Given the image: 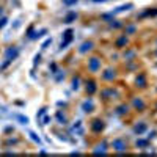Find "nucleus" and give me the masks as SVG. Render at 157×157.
<instances>
[{"label": "nucleus", "instance_id": "obj_1", "mask_svg": "<svg viewBox=\"0 0 157 157\" xmlns=\"http://www.w3.org/2000/svg\"><path fill=\"white\" fill-rule=\"evenodd\" d=\"M101 68H102V61H101L99 57H91V58L88 60V71H90V72L96 74V72L101 71Z\"/></svg>", "mask_w": 157, "mask_h": 157}, {"label": "nucleus", "instance_id": "obj_2", "mask_svg": "<svg viewBox=\"0 0 157 157\" xmlns=\"http://www.w3.org/2000/svg\"><path fill=\"white\" fill-rule=\"evenodd\" d=\"M110 146H112L113 151H116V152H126V151H127V141H126L124 138H115V140L112 141Z\"/></svg>", "mask_w": 157, "mask_h": 157}, {"label": "nucleus", "instance_id": "obj_3", "mask_svg": "<svg viewBox=\"0 0 157 157\" xmlns=\"http://www.w3.org/2000/svg\"><path fill=\"white\" fill-rule=\"evenodd\" d=\"M72 33H74V30L72 29H68L66 32L63 33V41H61V44H60V50H63V49H66L71 43H72V39H74V36H72Z\"/></svg>", "mask_w": 157, "mask_h": 157}, {"label": "nucleus", "instance_id": "obj_4", "mask_svg": "<svg viewBox=\"0 0 157 157\" xmlns=\"http://www.w3.org/2000/svg\"><path fill=\"white\" fill-rule=\"evenodd\" d=\"M118 96H120V93H118L116 90H113L112 86L110 88H105V90H102L101 91V98L104 101H110V99H116Z\"/></svg>", "mask_w": 157, "mask_h": 157}, {"label": "nucleus", "instance_id": "obj_5", "mask_svg": "<svg viewBox=\"0 0 157 157\" xmlns=\"http://www.w3.org/2000/svg\"><path fill=\"white\" fill-rule=\"evenodd\" d=\"M17 57H19V49H17V47L11 46V47H8V49L5 50V61L11 63L13 60H16Z\"/></svg>", "mask_w": 157, "mask_h": 157}, {"label": "nucleus", "instance_id": "obj_6", "mask_svg": "<svg viewBox=\"0 0 157 157\" xmlns=\"http://www.w3.org/2000/svg\"><path fill=\"white\" fill-rule=\"evenodd\" d=\"M90 127H91V130H93L94 134H101L104 130V127H105V123H104V120H101V118H96V120L91 121Z\"/></svg>", "mask_w": 157, "mask_h": 157}, {"label": "nucleus", "instance_id": "obj_7", "mask_svg": "<svg viewBox=\"0 0 157 157\" xmlns=\"http://www.w3.org/2000/svg\"><path fill=\"white\" fill-rule=\"evenodd\" d=\"M130 104H132L134 110H137V112H145V109H146V102L141 98H134Z\"/></svg>", "mask_w": 157, "mask_h": 157}, {"label": "nucleus", "instance_id": "obj_8", "mask_svg": "<svg viewBox=\"0 0 157 157\" xmlns=\"http://www.w3.org/2000/svg\"><path fill=\"white\" fill-rule=\"evenodd\" d=\"M116 78V69L113 68H107L105 71L102 72V80H105V82H113Z\"/></svg>", "mask_w": 157, "mask_h": 157}, {"label": "nucleus", "instance_id": "obj_9", "mask_svg": "<svg viewBox=\"0 0 157 157\" xmlns=\"http://www.w3.org/2000/svg\"><path fill=\"white\" fill-rule=\"evenodd\" d=\"M94 49V43L93 41H91V39H90V41H83L80 46H78V54H88V52L90 50H93Z\"/></svg>", "mask_w": 157, "mask_h": 157}, {"label": "nucleus", "instance_id": "obj_10", "mask_svg": "<svg viewBox=\"0 0 157 157\" xmlns=\"http://www.w3.org/2000/svg\"><path fill=\"white\" fill-rule=\"evenodd\" d=\"M148 85V78H146V74L140 72L137 77H135V86L137 88H146Z\"/></svg>", "mask_w": 157, "mask_h": 157}, {"label": "nucleus", "instance_id": "obj_11", "mask_svg": "<svg viewBox=\"0 0 157 157\" xmlns=\"http://www.w3.org/2000/svg\"><path fill=\"white\" fill-rule=\"evenodd\" d=\"M134 134H137V135H143L148 130V124L145 123V121H140V123H137L135 126H134Z\"/></svg>", "mask_w": 157, "mask_h": 157}, {"label": "nucleus", "instance_id": "obj_12", "mask_svg": "<svg viewBox=\"0 0 157 157\" xmlns=\"http://www.w3.org/2000/svg\"><path fill=\"white\" fill-rule=\"evenodd\" d=\"M85 90H86L88 96H93L96 91H98V85H96V82H94V80H86V83H85Z\"/></svg>", "mask_w": 157, "mask_h": 157}, {"label": "nucleus", "instance_id": "obj_13", "mask_svg": "<svg viewBox=\"0 0 157 157\" xmlns=\"http://www.w3.org/2000/svg\"><path fill=\"white\" fill-rule=\"evenodd\" d=\"M93 110H94V102H93V99H86V101L82 102V112H83V113H91Z\"/></svg>", "mask_w": 157, "mask_h": 157}, {"label": "nucleus", "instance_id": "obj_14", "mask_svg": "<svg viewBox=\"0 0 157 157\" xmlns=\"http://www.w3.org/2000/svg\"><path fill=\"white\" fill-rule=\"evenodd\" d=\"M127 44H129V38H127V35H121V36L115 41V46H116L118 49H124Z\"/></svg>", "mask_w": 157, "mask_h": 157}, {"label": "nucleus", "instance_id": "obj_15", "mask_svg": "<svg viewBox=\"0 0 157 157\" xmlns=\"http://www.w3.org/2000/svg\"><path fill=\"white\" fill-rule=\"evenodd\" d=\"M135 57H137V50H134V49H127L124 54H123V58L126 61H134Z\"/></svg>", "mask_w": 157, "mask_h": 157}, {"label": "nucleus", "instance_id": "obj_16", "mask_svg": "<svg viewBox=\"0 0 157 157\" xmlns=\"http://www.w3.org/2000/svg\"><path fill=\"white\" fill-rule=\"evenodd\" d=\"M130 8H134V3H126V5H121V6H118L116 10H113L110 14L112 16H115V14H118V13H123V11H127V10H130Z\"/></svg>", "mask_w": 157, "mask_h": 157}, {"label": "nucleus", "instance_id": "obj_17", "mask_svg": "<svg viewBox=\"0 0 157 157\" xmlns=\"http://www.w3.org/2000/svg\"><path fill=\"white\" fill-rule=\"evenodd\" d=\"M129 112V105H126V104H121V105H118L116 110H115V115L116 116H123Z\"/></svg>", "mask_w": 157, "mask_h": 157}, {"label": "nucleus", "instance_id": "obj_18", "mask_svg": "<svg viewBox=\"0 0 157 157\" xmlns=\"http://www.w3.org/2000/svg\"><path fill=\"white\" fill-rule=\"evenodd\" d=\"M135 146H137V148H141V149H143V148H148V146H149V140H148V138H138V140L135 141Z\"/></svg>", "mask_w": 157, "mask_h": 157}, {"label": "nucleus", "instance_id": "obj_19", "mask_svg": "<svg viewBox=\"0 0 157 157\" xmlns=\"http://www.w3.org/2000/svg\"><path fill=\"white\" fill-rule=\"evenodd\" d=\"M75 19H77V13H75V11H69L63 21H64V24H71V22L75 21Z\"/></svg>", "mask_w": 157, "mask_h": 157}, {"label": "nucleus", "instance_id": "obj_20", "mask_svg": "<svg viewBox=\"0 0 157 157\" xmlns=\"http://www.w3.org/2000/svg\"><path fill=\"white\" fill-rule=\"evenodd\" d=\"M137 33V25H126V29H124V35H135Z\"/></svg>", "mask_w": 157, "mask_h": 157}, {"label": "nucleus", "instance_id": "obj_21", "mask_svg": "<svg viewBox=\"0 0 157 157\" xmlns=\"http://www.w3.org/2000/svg\"><path fill=\"white\" fill-rule=\"evenodd\" d=\"M55 116H57V120H58V121H60L61 124H66V123H68V118H66V115H64V113H63L61 110H58Z\"/></svg>", "mask_w": 157, "mask_h": 157}, {"label": "nucleus", "instance_id": "obj_22", "mask_svg": "<svg viewBox=\"0 0 157 157\" xmlns=\"http://www.w3.org/2000/svg\"><path fill=\"white\" fill-rule=\"evenodd\" d=\"M98 148H101V149H94V154H105L107 152V141H102L101 145H98Z\"/></svg>", "mask_w": 157, "mask_h": 157}, {"label": "nucleus", "instance_id": "obj_23", "mask_svg": "<svg viewBox=\"0 0 157 157\" xmlns=\"http://www.w3.org/2000/svg\"><path fill=\"white\" fill-rule=\"evenodd\" d=\"M148 16H157V8H152V10H148V11H145V13H141L140 14V17H148Z\"/></svg>", "mask_w": 157, "mask_h": 157}, {"label": "nucleus", "instance_id": "obj_24", "mask_svg": "<svg viewBox=\"0 0 157 157\" xmlns=\"http://www.w3.org/2000/svg\"><path fill=\"white\" fill-rule=\"evenodd\" d=\"M72 132H75V134H83V129H82V123L80 121H77L74 126H72Z\"/></svg>", "mask_w": 157, "mask_h": 157}, {"label": "nucleus", "instance_id": "obj_25", "mask_svg": "<svg viewBox=\"0 0 157 157\" xmlns=\"http://www.w3.org/2000/svg\"><path fill=\"white\" fill-rule=\"evenodd\" d=\"M78 86H80V77H74L72 78V90H78Z\"/></svg>", "mask_w": 157, "mask_h": 157}, {"label": "nucleus", "instance_id": "obj_26", "mask_svg": "<svg viewBox=\"0 0 157 157\" xmlns=\"http://www.w3.org/2000/svg\"><path fill=\"white\" fill-rule=\"evenodd\" d=\"M109 22H110V27H112V29H121V27H123V24H121L120 21H113V19H112V21H109Z\"/></svg>", "mask_w": 157, "mask_h": 157}, {"label": "nucleus", "instance_id": "obj_27", "mask_svg": "<svg viewBox=\"0 0 157 157\" xmlns=\"http://www.w3.org/2000/svg\"><path fill=\"white\" fill-rule=\"evenodd\" d=\"M6 24H8V17L6 16H2V17H0V30H2Z\"/></svg>", "mask_w": 157, "mask_h": 157}, {"label": "nucleus", "instance_id": "obj_28", "mask_svg": "<svg viewBox=\"0 0 157 157\" xmlns=\"http://www.w3.org/2000/svg\"><path fill=\"white\" fill-rule=\"evenodd\" d=\"M33 30H35V27H33V25H30V27H29V30H27V36L32 39V36H33Z\"/></svg>", "mask_w": 157, "mask_h": 157}, {"label": "nucleus", "instance_id": "obj_29", "mask_svg": "<svg viewBox=\"0 0 157 157\" xmlns=\"http://www.w3.org/2000/svg\"><path fill=\"white\" fill-rule=\"evenodd\" d=\"M30 137H32V140H33V141H36V143H41V140H39V137H36V134L30 132Z\"/></svg>", "mask_w": 157, "mask_h": 157}, {"label": "nucleus", "instance_id": "obj_30", "mask_svg": "<svg viewBox=\"0 0 157 157\" xmlns=\"http://www.w3.org/2000/svg\"><path fill=\"white\" fill-rule=\"evenodd\" d=\"M52 43V38H47L46 41H44V44H43V49H47V46Z\"/></svg>", "mask_w": 157, "mask_h": 157}, {"label": "nucleus", "instance_id": "obj_31", "mask_svg": "<svg viewBox=\"0 0 157 157\" xmlns=\"http://www.w3.org/2000/svg\"><path fill=\"white\" fill-rule=\"evenodd\" d=\"M49 68H50V71H52V74H55V72H57V64H55V63H52V64H50V66H49Z\"/></svg>", "mask_w": 157, "mask_h": 157}, {"label": "nucleus", "instance_id": "obj_32", "mask_svg": "<svg viewBox=\"0 0 157 157\" xmlns=\"http://www.w3.org/2000/svg\"><path fill=\"white\" fill-rule=\"evenodd\" d=\"M66 5H72V3H77V0H63Z\"/></svg>", "mask_w": 157, "mask_h": 157}, {"label": "nucleus", "instance_id": "obj_33", "mask_svg": "<svg viewBox=\"0 0 157 157\" xmlns=\"http://www.w3.org/2000/svg\"><path fill=\"white\" fill-rule=\"evenodd\" d=\"M52 120L50 116H44V120H43V124H49V121Z\"/></svg>", "mask_w": 157, "mask_h": 157}, {"label": "nucleus", "instance_id": "obj_34", "mask_svg": "<svg viewBox=\"0 0 157 157\" xmlns=\"http://www.w3.org/2000/svg\"><path fill=\"white\" fill-rule=\"evenodd\" d=\"M43 115H46V109H41V112L38 113V116H36V118H41Z\"/></svg>", "mask_w": 157, "mask_h": 157}, {"label": "nucleus", "instance_id": "obj_35", "mask_svg": "<svg viewBox=\"0 0 157 157\" xmlns=\"http://www.w3.org/2000/svg\"><path fill=\"white\" fill-rule=\"evenodd\" d=\"M91 2H94V3H104V2H109V0H91Z\"/></svg>", "mask_w": 157, "mask_h": 157}, {"label": "nucleus", "instance_id": "obj_36", "mask_svg": "<svg viewBox=\"0 0 157 157\" xmlns=\"http://www.w3.org/2000/svg\"><path fill=\"white\" fill-rule=\"evenodd\" d=\"M39 60H41V55H39V54H38V55L35 57V64H36V63H39Z\"/></svg>", "mask_w": 157, "mask_h": 157}, {"label": "nucleus", "instance_id": "obj_37", "mask_svg": "<svg viewBox=\"0 0 157 157\" xmlns=\"http://www.w3.org/2000/svg\"><path fill=\"white\" fill-rule=\"evenodd\" d=\"M2 14H3V8H2V6H0V16H2Z\"/></svg>", "mask_w": 157, "mask_h": 157}, {"label": "nucleus", "instance_id": "obj_38", "mask_svg": "<svg viewBox=\"0 0 157 157\" xmlns=\"http://www.w3.org/2000/svg\"><path fill=\"white\" fill-rule=\"evenodd\" d=\"M155 110H157V105H155Z\"/></svg>", "mask_w": 157, "mask_h": 157}]
</instances>
